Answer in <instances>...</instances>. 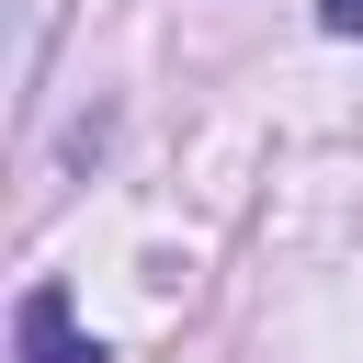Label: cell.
Masks as SVG:
<instances>
[{"instance_id": "obj_1", "label": "cell", "mask_w": 363, "mask_h": 363, "mask_svg": "<svg viewBox=\"0 0 363 363\" xmlns=\"http://www.w3.org/2000/svg\"><path fill=\"white\" fill-rule=\"evenodd\" d=\"M11 340H23V363H113L102 340H79V318H68V295H57V284H34V295H23Z\"/></svg>"}, {"instance_id": "obj_2", "label": "cell", "mask_w": 363, "mask_h": 363, "mask_svg": "<svg viewBox=\"0 0 363 363\" xmlns=\"http://www.w3.org/2000/svg\"><path fill=\"white\" fill-rule=\"evenodd\" d=\"M318 23L329 34H363V0H318Z\"/></svg>"}]
</instances>
